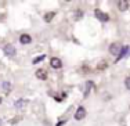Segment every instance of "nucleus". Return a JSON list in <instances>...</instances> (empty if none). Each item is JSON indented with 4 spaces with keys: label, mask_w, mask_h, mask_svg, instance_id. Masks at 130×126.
<instances>
[{
    "label": "nucleus",
    "mask_w": 130,
    "mask_h": 126,
    "mask_svg": "<svg viewBox=\"0 0 130 126\" xmlns=\"http://www.w3.org/2000/svg\"><path fill=\"white\" fill-rule=\"evenodd\" d=\"M53 17H54V13H47V14H46V17H44V20L47 21V22H50V21L53 20Z\"/></svg>",
    "instance_id": "nucleus-14"
},
{
    "label": "nucleus",
    "mask_w": 130,
    "mask_h": 126,
    "mask_svg": "<svg viewBox=\"0 0 130 126\" xmlns=\"http://www.w3.org/2000/svg\"><path fill=\"white\" fill-rule=\"evenodd\" d=\"M0 126H2V119H0Z\"/></svg>",
    "instance_id": "nucleus-16"
},
{
    "label": "nucleus",
    "mask_w": 130,
    "mask_h": 126,
    "mask_svg": "<svg viewBox=\"0 0 130 126\" xmlns=\"http://www.w3.org/2000/svg\"><path fill=\"white\" fill-rule=\"evenodd\" d=\"M50 65H51V68H54V69H60L61 67H62V61H61L60 58L53 57L50 60Z\"/></svg>",
    "instance_id": "nucleus-5"
},
{
    "label": "nucleus",
    "mask_w": 130,
    "mask_h": 126,
    "mask_svg": "<svg viewBox=\"0 0 130 126\" xmlns=\"http://www.w3.org/2000/svg\"><path fill=\"white\" fill-rule=\"evenodd\" d=\"M85 116H86V109H85V107H79V108L76 109V112H75V119H76V121H82Z\"/></svg>",
    "instance_id": "nucleus-3"
},
{
    "label": "nucleus",
    "mask_w": 130,
    "mask_h": 126,
    "mask_svg": "<svg viewBox=\"0 0 130 126\" xmlns=\"http://www.w3.org/2000/svg\"><path fill=\"white\" fill-rule=\"evenodd\" d=\"M3 50H4V54L8 56V57H14L15 56V47L13 44H6Z\"/></svg>",
    "instance_id": "nucleus-2"
},
{
    "label": "nucleus",
    "mask_w": 130,
    "mask_h": 126,
    "mask_svg": "<svg viewBox=\"0 0 130 126\" xmlns=\"http://www.w3.org/2000/svg\"><path fill=\"white\" fill-rule=\"evenodd\" d=\"M130 54V47L129 46H125V47H122V50H120V54L118 56V61H120V58H123L125 56H129Z\"/></svg>",
    "instance_id": "nucleus-6"
},
{
    "label": "nucleus",
    "mask_w": 130,
    "mask_h": 126,
    "mask_svg": "<svg viewBox=\"0 0 130 126\" xmlns=\"http://www.w3.org/2000/svg\"><path fill=\"white\" fill-rule=\"evenodd\" d=\"M118 7H119L120 11H125L129 8V2H125V0H122V2L118 3Z\"/></svg>",
    "instance_id": "nucleus-9"
},
{
    "label": "nucleus",
    "mask_w": 130,
    "mask_h": 126,
    "mask_svg": "<svg viewBox=\"0 0 130 126\" xmlns=\"http://www.w3.org/2000/svg\"><path fill=\"white\" fill-rule=\"evenodd\" d=\"M25 105H26V100H17V101H15V108H17V109L25 108Z\"/></svg>",
    "instance_id": "nucleus-10"
},
{
    "label": "nucleus",
    "mask_w": 130,
    "mask_h": 126,
    "mask_svg": "<svg viewBox=\"0 0 130 126\" xmlns=\"http://www.w3.org/2000/svg\"><path fill=\"white\" fill-rule=\"evenodd\" d=\"M94 14H95V17H97L100 21H103V22H107V21L109 20V15L105 14V13H103L101 10H95V11H94Z\"/></svg>",
    "instance_id": "nucleus-4"
},
{
    "label": "nucleus",
    "mask_w": 130,
    "mask_h": 126,
    "mask_svg": "<svg viewBox=\"0 0 130 126\" xmlns=\"http://www.w3.org/2000/svg\"><path fill=\"white\" fill-rule=\"evenodd\" d=\"M20 42L22 43V44H29V43L32 42V38H30L29 35H26V33H24V35L20 36Z\"/></svg>",
    "instance_id": "nucleus-7"
},
{
    "label": "nucleus",
    "mask_w": 130,
    "mask_h": 126,
    "mask_svg": "<svg viewBox=\"0 0 130 126\" xmlns=\"http://www.w3.org/2000/svg\"><path fill=\"white\" fill-rule=\"evenodd\" d=\"M120 50H122V46H120L119 43H112V44L109 46V53L113 54V56H119Z\"/></svg>",
    "instance_id": "nucleus-1"
},
{
    "label": "nucleus",
    "mask_w": 130,
    "mask_h": 126,
    "mask_svg": "<svg viewBox=\"0 0 130 126\" xmlns=\"http://www.w3.org/2000/svg\"><path fill=\"white\" fill-rule=\"evenodd\" d=\"M125 85H126V87H127L129 90H130V78H127V79L125 81Z\"/></svg>",
    "instance_id": "nucleus-15"
},
{
    "label": "nucleus",
    "mask_w": 130,
    "mask_h": 126,
    "mask_svg": "<svg viewBox=\"0 0 130 126\" xmlns=\"http://www.w3.org/2000/svg\"><path fill=\"white\" fill-rule=\"evenodd\" d=\"M3 89H4L6 93H8V91L11 90V85H10V82H3Z\"/></svg>",
    "instance_id": "nucleus-12"
},
{
    "label": "nucleus",
    "mask_w": 130,
    "mask_h": 126,
    "mask_svg": "<svg viewBox=\"0 0 130 126\" xmlns=\"http://www.w3.org/2000/svg\"><path fill=\"white\" fill-rule=\"evenodd\" d=\"M36 78L40 81H44V79H47V72L44 69H38L36 71Z\"/></svg>",
    "instance_id": "nucleus-8"
},
{
    "label": "nucleus",
    "mask_w": 130,
    "mask_h": 126,
    "mask_svg": "<svg viewBox=\"0 0 130 126\" xmlns=\"http://www.w3.org/2000/svg\"><path fill=\"white\" fill-rule=\"evenodd\" d=\"M44 58H46V56H44V54H42V56H38L36 58H33L32 62H33V64H39V62H42V61L44 60Z\"/></svg>",
    "instance_id": "nucleus-11"
},
{
    "label": "nucleus",
    "mask_w": 130,
    "mask_h": 126,
    "mask_svg": "<svg viewBox=\"0 0 130 126\" xmlns=\"http://www.w3.org/2000/svg\"><path fill=\"white\" fill-rule=\"evenodd\" d=\"M91 86H93V82H87V85H86V89H85V97H87V94H89V91H90V89H91Z\"/></svg>",
    "instance_id": "nucleus-13"
},
{
    "label": "nucleus",
    "mask_w": 130,
    "mask_h": 126,
    "mask_svg": "<svg viewBox=\"0 0 130 126\" xmlns=\"http://www.w3.org/2000/svg\"><path fill=\"white\" fill-rule=\"evenodd\" d=\"M0 103H2V98H0Z\"/></svg>",
    "instance_id": "nucleus-17"
}]
</instances>
